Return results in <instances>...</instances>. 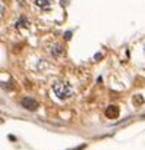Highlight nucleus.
<instances>
[{"label":"nucleus","instance_id":"f257e3e1","mask_svg":"<svg viewBox=\"0 0 145 150\" xmlns=\"http://www.w3.org/2000/svg\"><path fill=\"white\" fill-rule=\"evenodd\" d=\"M53 91H54V94L60 99V100H66V99H69L70 96H72V87L67 84V83H64V81H56L54 84H53Z\"/></svg>","mask_w":145,"mask_h":150},{"label":"nucleus","instance_id":"f03ea898","mask_svg":"<svg viewBox=\"0 0 145 150\" xmlns=\"http://www.w3.org/2000/svg\"><path fill=\"white\" fill-rule=\"evenodd\" d=\"M21 105H22V108H25L27 110H37V108H38L37 100H34V99H31V97H25V99L21 102Z\"/></svg>","mask_w":145,"mask_h":150},{"label":"nucleus","instance_id":"7ed1b4c3","mask_svg":"<svg viewBox=\"0 0 145 150\" xmlns=\"http://www.w3.org/2000/svg\"><path fill=\"white\" fill-rule=\"evenodd\" d=\"M106 116L109 119H116L119 116V108L116 105H110L107 109H106Z\"/></svg>","mask_w":145,"mask_h":150},{"label":"nucleus","instance_id":"20e7f679","mask_svg":"<svg viewBox=\"0 0 145 150\" xmlns=\"http://www.w3.org/2000/svg\"><path fill=\"white\" fill-rule=\"evenodd\" d=\"M51 2H53V0H35V5L38 8H47V6L51 5Z\"/></svg>","mask_w":145,"mask_h":150},{"label":"nucleus","instance_id":"39448f33","mask_svg":"<svg viewBox=\"0 0 145 150\" xmlns=\"http://www.w3.org/2000/svg\"><path fill=\"white\" fill-rule=\"evenodd\" d=\"M51 53H53V56L57 57V56H60V54L63 53V47H62V46H54L53 50H51Z\"/></svg>","mask_w":145,"mask_h":150},{"label":"nucleus","instance_id":"423d86ee","mask_svg":"<svg viewBox=\"0 0 145 150\" xmlns=\"http://www.w3.org/2000/svg\"><path fill=\"white\" fill-rule=\"evenodd\" d=\"M133 103H135V105H142V103H144V99H142L139 94H136V96L133 97Z\"/></svg>","mask_w":145,"mask_h":150},{"label":"nucleus","instance_id":"0eeeda50","mask_svg":"<svg viewBox=\"0 0 145 150\" xmlns=\"http://www.w3.org/2000/svg\"><path fill=\"white\" fill-rule=\"evenodd\" d=\"M27 24H28V21H27V18H21L19 21H18V27H27Z\"/></svg>","mask_w":145,"mask_h":150},{"label":"nucleus","instance_id":"6e6552de","mask_svg":"<svg viewBox=\"0 0 145 150\" xmlns=\"http://www.w3.org/2000/svg\"><path fill=\"white\" fill-rule=\"evenodd\" d=\"M70 37H72V33H69V31H67V33L64 34V38H66V40H69Z\"/></svg>","mask_w":145,"mask_h":150}]
</instances>
